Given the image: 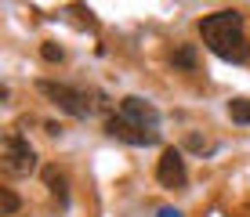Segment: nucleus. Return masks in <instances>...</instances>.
Segmentation results:
<instances>
[{"label":"nucleus","mask_w":250,"mask_h":217,"mask_svg":"<svg viewBox=\"0 0 250 217\" xmlns=\"http://www.w3.org/2000/svg\"><path fill=\"white\" fill-rule=\"evenodd\" d=\"M203 145H207V141H203V138H200V134H192V138H188V149H196V152H200V149H203Z\"/></svg>","instance_id":"13"},{"label":"nucleus","mask_w":250,"mask_h":217,"mask_svg":"<svg viewBox=\"0 0 250 217\" xmlns=\"http://www.w3.org/2000/svg\"><path fill=\"white\" fill-rule=\"evenodd\" d=\"M40 55H44V62H62L65 51L58 47V43H44V47H40Z\"/></svg>","instance_id":"11"},{"label":"nucleus","mask_w":250,"mask_h":217,"mask_svg":"<svg viewBox=\"0 0 250 217\" xmlns=\"http://www.w3.org/2000/svg\"><path fill=\"white\" fill-rule=\"evenodd\" d=\"M170 62H174V69H196V47L192 43H182V47L170 55Z\"/></svg>","instance_id":"8"},{"label":"nucleus","mask_w":250,"mask_h":217,"mask_svg":"<svg viewBox=\"0 0 250 217\" xmlns=\"http://www.w3.org/2000/svg\"><path fill=\"white\" fill-rule=\"evenodd\" d=\"M203 43L221 58V62H247L250 58V43L243 37V15L236 7H225V11H214L200 22Z\"/></svg>","instance_id":"1"},{"label":"nucleus","mask_w":250,"mask_h":217,"mask_svg":"<svg viewBox=\"0 0 250 217\" xmlns=\"http://www.w3.org/2000/svg\"><path fill=\"white\" fill-rule=\"evenodd\" d=\"M4 167L11 174H33V167H37V152H33V145L22 134L4 138Z\"/></svg>","instance_id":"3"},{"label":"nucleus","mask_w":250,"mask_h":217,"mask_svg":"<svg viewBox=\"0 0 250 217\" xmlns=\"http://www.w3.org/2000/svg\"><path fill=\"white\" fill-rule=\"evenodd\" d=\"M156 217H185V214H182V210H174V206H163Z\"/></svg>","instance_id":"12"},{"label":"nucleus","mask_w":250,"mask_h":217,"mask_svg":"<svg viewBox=\"0 0 250 217\" xmlns=\"http://www.w3.org/2000/svg\"><path fill=\"white\" fill-rule=\"evenodd\" d=\"M156 181L163 188H185L188 170H185V159H182L178 149H163L160 163H156Z\"/></svg>","instance_id":"6"},{"label":"nucleus","mask_w":250,"mask_h":217,"mask_svg":"<svg viewBox=\"0 0 250 217\" xmlns=\"http://www.w3.org/2000/svg\"><path fill=\"white\" fill-rule=\"evenodd\" d=\"M44 178H47V185H51V192L62 199V206H65V203H69V199H65V178H62V174H55V170H47Z\"/></svg>","instance_id":"10"},{"label":"nucleus","mask_w":250,"mask_h":217,"mask_svg":"<svg viewBox=\"0 0 250 217\" xmlns=\"http://www.w3.org/2000/svg\"><path fill=\"white\" fill-rule=\"evenodd\" d=\"M105 134L116 138V141H124V145H134V149L156 145V138H160V134H149V130L134 127L131 119H124V116H109V119H105Z\"/></svg>","instance_id":"5"},{"label":"nucleus","mask_w":250,"mask_h":217,"mask_svg":"<svg viewBox=\"0 0 250 217\" xmlns=\"http://www.w3.org/2000/svg\"><path fill=\"white\" fill-rule=\"evenodd\" d=\"M229 119L239 127H250V98H232L229 101Z\"/></svg>","instance_id":"7"},{"label":"nucleus","mask_w":250,"mask_h":217,"mask_svg":"<svg viewBox=\"0 0 250 217\" xmlns=\"http://www.w3.org/2000/svg\"><path fill=\"white\" fill-rule=\"evenodd\" d=\"M37 91L44 94V98H51L62 112H69L73 119H87V116H91V101H87V94L76 91V87H69V83H55V80H40V83H37Z\"/></svg>","instance_id":"2"},{"label":"nucleus","mask_w":250,"mask_h":217,"mask_svg":"<svg viewBox=\"0 0 250 217\" xmlns=\"http://www.w3.org/2000/svg\"><path fill=\"white\" fill-rule=\"evenodd\" d=\"M19 206H22V199L15 196L11 188H0V214L11 217V214H19Z\"/></svg>","instance_id":"9"},{"label":"nucleus","mask_w":250,"mask_h":217,"mask_svg":"<svg viewBox=\"0 0 250 217\" xmlns=\"http://www.w3.org/2000/svg\"><path fill=\"white\" fill-rule=\"evenodd\" d=\"M120 116L124 119H131L134 127H142V130H149V134H160V112L152 101H145V98H124L120 101Z\"/></svg>","instance_id":"4"}]
</instances>
